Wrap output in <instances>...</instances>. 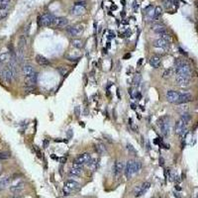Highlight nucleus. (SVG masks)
Instances as JSON below:
<instances>
[{"mask_svg":"<svg viewBox=\"0 0 198 198\" xmlns=\"http://www.w3.org/2000/svg\"><path fill=\"white\" fill-rule=\"evenodd\" d=\"M175 76L191 79L192 71H191L190 65L188 63H186L184 61L180 60V59H177L175 61Z\"/></svg>","mask_w":198,"mask_h":198,"instance_id":"f257e3e1","label":"nucleus"},{"mask_svg":"<svg viewBox=\"0 0 198 198\" xmlns=\"http://www.w3.org/2000/svg\"><path fill=\"white\" fill-rule=\"evenodd\" d=\"M142 168V163L140 161H127L126 165H125V175L128 179L131 178L135 174L140 171V169Z\"/></svg>","mask_w":198,"mask_h":198,"instance_id":"f03ea898","label":"nucleus"},{"mask_svg":"<svg viewBox=\"0 0 198 198\" xmlns=\"http://www.w3.org/2000/svg\"><path fill=\"white\" fill-rule=\"evenodd\" d=\"M159 128L161 130V133L163 134V137H167L170 133V122L169 118L167 116H163L158 121Z\"/></svg>","mask_w":198,"mask_h":198,"instance_id":"7ed1b4c3","label":"nucleus"},{"mask_svg":"<svg viewBox=\"0 0 198 198\" xmlns=\"http://www.w3.org/2000/svg\"><path fill=\"white\" fill-rule=\"evenodd\" d=\"M80 189V184L76 180L69 179L65 182V187H63V193L65 195H70L72 192H76Z\"/></svg>","mask_w":198,"mask_h":198,"instance_id":"20e7f679","label":"nucleus"},{"mask_svg":"<svg viewBox=\"0 0 198 198\" xmlns=\"http://www.w3.org/2000/svg\"><path fill=\"white\" fill-rule=\"evenodd\" d=\"M90 161H91V154H90L89 152H84V154H79L76 160H74L72 167L82 168L83 165H88V163H89Z\"/></svg>","mask_w":198,"mask_h":198,"instance_id":"39448f33","label":"nucleus"},{"mask_svg":"<svg viewBox=\"0 0 198 198\" xmlns=\"http://www.w3.org/2000/svg\"><path fill=\"white\" fill-rule=\"evenodd\" d=\"M39 22H40V25H42L44 27H52L56 25V18L53 14H51V13H48V14L43 15L40 18V21Z\"/></svg>","mask_w":198,"mask_h":198,"instance_id":"423d86ee","label":"nucleus"},{"mask_svg":"<svg viewBox=\"0 0 198 198\" xmlns=\"http://www.w3.org/2000/svg\"><path fill=\"white\" fill-rule=\"evenodd\" d=\"M83 31H84V26L81 24H76L74 26L69 27L67 29V34L69 36H71V37H78V36H80L83 33Z\"/></svg>","mask_w":198,"mask_h":198,"instance_id":"0eeeda50","label":"nucleus"},{"mask_svg":"<svg viewBox=\"0 0 198 198\" xmlns=\"http://www.w3.org/2000/svg\"><path fill=\"white\" fill-rule=\"evenodd\" d=\"M179 96H180V92H177L175 90H168L165 93V98L168 102L170 103H175L177 104L179 99Z\"/></svg>","mask_w":198,"mask_h":198,"instance_id":"6e6552de","label":"nucleus"},{"mask_svg":"<svg viewBox=\"0 0 198 198\" xmlns=\"http://www.w3.org/2000/svg\"><path fill=\"white\" fill-rule=\"evenodd\" d=\"M186 126H187V124L184 123L181 119H179L175 124V133L180 137H183L186 133Z\"/></svg>","mask_w":198,"mask_h":198,"instance_id":"1a4fd4ad","label":"nucleus"},{"mask_svg":"<svg viewBox=\"0 0 198 198\" xmlns=\"http://www.w3.org/2000/svg\"><path fill=\"white\" fill-rule=\"evenodd\" d=\"M151 187V183L150 182H144L141 186H139L138 188H136L135 190V197H140L142 196L143 194H145L146 192H147L148 190H149V188Z\"/></svg>","mask_w":198,"mask_h":198,"instance_id":"9d476101","label":"nucleus"},{"mask_svg":"<svg viewBox=\"0 0 198 198\" xmlns=\"http://www.w3.org/2000/svg\"><path fill=\"white\" fill-rule=\"evenodd\" d=\"M37 77H38L37 73L25 77V81H24L25 86L26 87H35L36 83H37Z\"/></svg>","mask_w":198,"mask_h":198,"instance_id":"9b49d317","label":"nucleus"},{"mask_svg":"<svg viewBox=\"0 0 198 198\" xmlns=\"http://www.w3.org/2000/svg\"><path fill=\"white\" fill-rule=\"evenodd\" d=\"M36 61H37L39 65H41L43 67H47L51 65V61L48 60L47 58H45L44 56H42V54H37L36 56Z\"/></svg>","mask_w":198,"mask_h":198,"instance_id":"f8f14e48","label":"nucleus"},{"mask_svg":"<svg viewBox=\"0 0 198 198\" xmlns=\"http://www.w3.org/2000/svg\"><path fill=\"white\" fill-rule=\"evenodd\" d=\"M124 169H125L124 163L122 161H116L114 163V174L116 176H119L124 171Z\"/></svg>","mask_w":198,"mask_h":198,"instance_id":"ddd939ff","label":"nucleus"},{"mask_svg":"<svg viewBox=\"0 0 198 198\" xmlns=\"http://www.w3.org/2000/svg\"><path fill=\"white\" fill-rule=\"evenodd\" d=\"M69 25V19L65 17H60V18H56V28L58 29H63L65 27H67Z\"/></svg>","mask_w":198,"mask_h":198,"instance_id":"4468645a","label":"nucleus"},{"mask_svg":"<svg viewBox=\"0 0 198 198\" xmlns=\"http://www.w3.org/2000/svg\"><path fill=\"white\" fill-rule=\"evenodd\" d=\"M22 73H23V76L25 77H27V76H30L35 74L36 71L31 65H24L23 67H22Z\"/></svg>","mask_w":198,"mask_h":198,"instance_id":"2eb2a0df","label":"nucleus"},{"mask_svg":"<svg viewBox=\"0 0 198 198\" xmlns=\"http://www.w3.org/2000/svg\"><path fill=\"white\" fill-rule=\"evenodd\" d=\"M84 13H85V6L74 4V6L71 9V14L74 16H80L84 14Z\"/></svg>","mask_w":198,"mask_h":198,"instance_id":"dca6fc26","label":"nucleus"},{"mask_svg":"<svg viewBox=\"0 0 198 198\" xmlns=\"http://www.w3.org/2000/svg\"><path fill=\"white\" fill-rule=\"evenodd\" d=\"M192 99H193V97L190 93H186V92L185 93H180V96H179L177 104H185V103H187V102L191 101Z\"/></svg>","mask_w":198,"mask_h":198,"instance_id":"f3484780","label":"nucleus"},{"mask_svg":"<svg viewBox=\"0 0 198 198\" xmlns=\"http://www.w3.org/2000/svg\"><path fill=\"white\" fill-rule=\"evenodd\" d=\"M175 82H176L177 85H179V86H187V85H189V83H190V78L175 76Z\"/></svg>","mask_w":198,"mask_h":198,"instance_id":"a211bd4d","label":"nucleus"},{"mask_svg":"<svg viewBox=\"0 0 198 198\" xmlns=\"http://www.w3.org/2000/svg\"><path fill=\"white\" fill-rule=\"evenodd\" d=\"M150 65H152L154 69H159L161 65V59L160 56H158L156 54H154V56H151L150 59Z\"/></svg>","mask_w":198,"mask_h":198,"instance_id":"6ab92c4d","label":"nucleus"},{"mask_svg":"<svg viewBox=\"0 0 198 198\" xmlns=\"http://www.w3.org/2000/svg\"><path fill=\"white\" fill-rule=\"evenodd\" d=\"M168 45H169V42H167V41L163 40V39H158V40H156L154 42V46L156 48H161V49H165V48L168 47Z\"/></svg>","mask_w":198,"mask_h":198,"instance_id":"aec40b11","label":"nucleus"},{"mask_svg":"<svg viewBox=\"0 0 198 198\" xmlns=\"http://www.w3.org/2000/svg\"><path fill=\"white\" fill-rule=\"evenodd\" d=\"M24 188V182L23 181H19L16 184H13L12 186H10V190L12 191L13 193H19L23 190Z\"/></svg>","mask_w":198,"mask_h":198,"instance_id":"412c9836","label":"nucleus"},{"mask_svg":"<svg viewBox=\"0 0 198 198\" xmlns=\"http://www.w3.org/2000/svg\"><path fill=\"white\" fill-rule=\"evenodd\" d=\"M152 30L154 31V33H156V34L160 35V34H161V33L167 32V28H165L163 24H154L152 26Z\"/></svg>","mask_w":198,"mask_h":198,"instance_id":"4be33fe9","label":"nucleus"},{"mask_svg":"<svg viewBox=\"0 0 198 198\" xmlns=\"http://www.w3.org/2000/svg\"><path fill=\"white\" fill-rule=\"evenodd\" d=\"M10 181H11V178L9 176L2 177V178L0 179V190L5 189V188L9 185Z\"/></svg>","mask_w":198,"mask_h":198,"instance_id":"5701e85b","label":"nucleus"},{"mask_svg":"<svg viewBox=\"0 0 198 198\" xmlns=\"http://www.w3.org/2000/svg\"><path fill=\"white\" fill-rule=\"evenodd\" d=\"M82 172V168H79V167H72L69 169V175L70 176H79Z\"/></svg>","mask_w":198,"mask_h":198,"instance_id":"b1692460","label":"nucleus"},{"mask_svg":"<svg viewBox=\"0 0 198 198\" xmlns=\"http://www.w3.org/2000/svg\"><path fill=\"white\" fill-rule=\"evenodd\" d=\"M129 93H130V96H131L132 99H137V98L140 99L141 98V94L136 89L130 88V89H129Z\"/></svg>","mask_w":198,"mask_h":198,"instance_id":"393cba45","label":"nucleus"},{"mask_svg":"<svg viewBox=\"0 0 198 198\" xmlns=\"http://www.w3.org/2000/svg\"><path fill=\"white\" fill-rule=\"evenodd\" d=\"M141 81H142V76H141V74L140 73H137V74H135L133 77V84L135 86H139L140 85V83H141Z\"/></svg>","mask_w":198,"mask_h":198,"instance_id":"a878e982","label":"nucleus"},{"mask_svg":"<svg viewBox=\"0 0 198 198\" xmlns=\"http://www.w3.org/2000/svg\"><path fill=\"white\" fill-rule=\"evenodd\" d=\"M71 44H72V46L76 47V48H77V49H80V48H82V47H83V43H82V41L77 40V39H74V40H72V41H71Z\"/></svg>","mask_w":198,"mask_h":198,"instance_id":"bb28decb","label":"nucleus"},{"mask_svg":"<svg viewBox=\"0 0 198 198\" xmlns=\"http://www.w3.org/2000/svg\"><path fill=\"white\" fill-rule=\"evenodd\" d=\"M161 13H163V8H161V6H156V7H154V19H158V18L161 15Z\"/></svg>","mask_w":198,"mask_h":198,"instance_id":"cd10ccee","label":"nucleus"},{"mask_svg":"<svg viewBox=\"0 0 198 198\" xmlns=\"http://www.w3.org/2000/svg\"><path fill=\"white\" fill-rule=\"evenodd\" d=\"M180 119L182 120L184 123H186V124L188 125V123H189L190 120H191V116L188 114V113H183V114L181 115Z\"/></svg>","mask_w":198,"mask_h":198,"instance_id":"c85d7f7f","label":"nucleus"},{"mask_svg":"<svg viewBox=\"0 0 198 198\" xmlns=\"http://www.w3.org/2000/svg\"><path fill=\"white\" fill-rule=\"evenodd\" d=\"M160 38L163 39V40H165V41H167V42H169V41L171 40V37H170V35L167 33V32H165V33L160 34Z\"/></svg>","mask_w":198,"mask_h":198,"instance_id":"c756f323","label":"nucleus"},{"mask_svg":"<svg viewBox=\"0 0 198 198\" xmlns=\"http://www.w3.org/2000/svg\"><path fill=\"white\" fill-rule=\"evenodd\" d=\"M9 60V54L7 53L0 54V63H5Z\"/></svg>","mask_w":198,"mask_h":198,"instance_id":"7c9ffc66","label":"nucleus"},{"mask_svg":"<svg viewBox=\"0 0 198 198\" xmlns=\"http://www.w3.org/2000/svg\"><path fill=\"white\" fill-rule=\"evenodd\" d=\"M96 152H98V154H104V152H105V147H104L103 145H101V144L97 145L96 146Z\"/></svg>","mask_w":198,"mask_h":198,"instance_id":"2f4dec72","label":"nucleus"},{"mask_svg":"<svg viewBox=\"0 0 198 198\" xmlns=\"http://www.w3.org/2000/svg\"><path fill=\"white\" fill-rule=\"evenodd\" d=\"M10 158V154L7 152H0V160H8Z\"/></svg>","mask_w":198,"mask_h":198,"instance_id":"473e14b6","label":"nucleus"},{"mask_svg":"<svg viewBox=\"0 0 198 198\" xmlns=\"http://www.w3.org/2000/svg\"><path fill=\"white\" fill-rule=\"evenodd\" d=\"M127 150H128V152H130V154H134V156H135V154H137V151H136L135 148H134L131 144H128V145H127Z\"/></svg>","mask_w":198,"mask_h":198,"instance_id":"72a5a7b5","label":"nucleus"},{"mask_svg":"<svg viewBox=\"0 0 198 198\" xmlns=\"http://www.w3.org/2000/svg\"><path fill=\"white\" fill-rule=\"evenodd\" d=\"M8 9L7 10H2V11H0V20H2V19H4V18L6 17V16L8 15Z\"/></svg>","mask_w":198,"mask_h":198,"instance_id":"f704fd0d","label":"nucleus"},{"mask_svg":"<svg viewBox=\"0 0 198 198\" xmlns=\"http://www.w3.org/2000/svg\"><path fill=\"white\" fill-rule=\"evenodd\" d=\"M59 71L61 72V76H65V74L67 72V69H65V67H60V69H59Z\"/></svg>","mask_w":198,"mask_h":198,"instance_id":"c9c22d12","label":"nucleus"},{"mask_svg":"<svg viewBox=\"0 0 198 198\" xmlns=\"http://www.w3.org/2000/svg\"><path fill=\"white\" fill-rule=\"evenodd\" d=\"M133 8H134V11H137L138 10V8H139V2L138 1H134V4H133Z\"/></svg>","mask_w":198,"mask_h":198,"instance_id":"e433bc0d","label":"nucleus"},{"mask_svg":"<svg viewBox=\"0 0 198 198\" xmlns=\"http://www.w3.org/2000/svg\"><path fill=\"white\" fill-rule=\"evenodd\" d=\"M169 74H170V70L169 69H167V70H165V72H163V77H167V76H169Z\"/></svg>","mask_w":198,"mask_h":198,"instance_id":"4c0bfd02","label":"nucleus"},{"mask_svg":"<svg viewBox=\"0 0 198 198\" xmlns=\"http://www.w3.org/2000/svg\"><path fill=\"white\" fill-rule=\"evenodd\" d=\"M74 112H76V116H79L80 115V111H79V106H76V109H74Z\"/></svg>","mask_w":198,"mask_h":198,"instance_id":"58836bf2","label":"nucleus"},{"mask_svg":"<svg viewBox=\"0 0 198 198\" xmlns=\"http://www.w3.org/2000/svg\"><path fill=\"white\" fill-rule=\"evenodd\" d=\"M163 165H165V160H163V156H161L160 158V165L161 167H163Z\"/></svg>","mask_w":198,"mask_h":198,"instance_id":"ea45409f","label":"nucleus"},{"mask_svg":"<svg viewBox=\"0 0 198 198\" xmlns=\"http://www.w3.org/2000/svg\"><path fill=\"white\" fill-rule=\"evenodd\" d=\"M11 0H1L0 1V3H10Z\"/></svg>","mask_w":198,"mask_h":198,"instance_id":"a19ab883","label":"nucleus"},{"mask_svg":"<svg viewBox=\"0 0 198 198\" xmlns=\"http://www.w3.org/2000/svg\"><path fill=\"white\" fill-rule=\"evenodd\" d=\"M112 9H117V6H112Z\"/></svg>","mask_w":198,"mask_h":198,"instance_id":"79ce46f5","label":"nucleus"},{"mask_svg":"<svg viewBox=\"0 0 198 198\" xmlns=\"http://www.w3.org/2000/svg\"><path fill=\"white\" fill-rule=\"evenodd\" d=\"M13 198H22V197H20V196H15V197H13Z\"/></svg>","mask_w":198,"mask_h":198,"instance_id":"37998d69","label":"nucleus"},{"mask_svg":"<svg viewBox=\"0 0 198 198\" xmlns=\"http://www.w3.org/2000/svg\"><path fill=\"white\" fill-rule=\"evenodd\" d=\"M197 7H198V1H197Z\"/></svg>","mask_w":198,"mask_h":198,"instance_id":"c03bdc74","label":"nucleus"},{"mask_svg":"<svg viewBox=\"0 0 198 198\" xmlns=\"http://www.w3.org/2000/svg\"><path fill=\"white\" fill-rule=\"evenodd\" d=\"M0 1H1V0H0Z\"/></svg>","mask_w":198,"mask_h":198,"instance_id":"a18cd8bd","label":"nucleus"}]
</instances>
